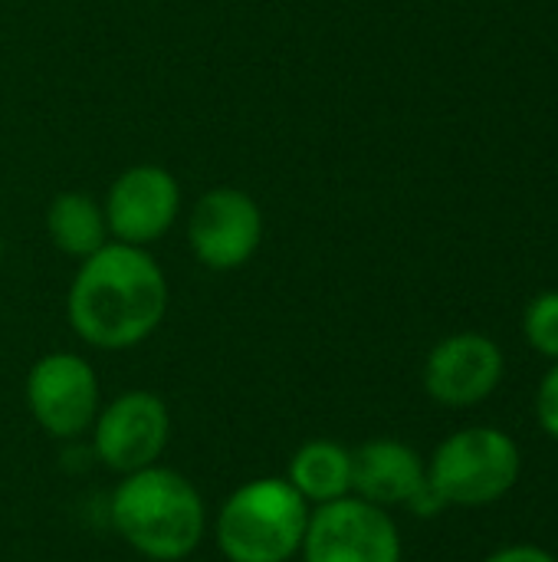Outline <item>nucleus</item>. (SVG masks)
I'll list each match as a JSON object with an SVG mask.
<instances>
[{
	"mask_svg": "<svg viewBox=\"0 0 558 562\" xmlns=\"http://www.w3.org/2000/svg\"><path fill=\"white\" fill-rule=\"evenodd\" d=\"M171 306L164 267L151 250L109 240L79 260L66 290V323L72 336L99 352H128L148 342Z\"/></svg>",
	"mask_w": 558,
	"mask_h": 562,
	"instance_id": "nucleus-1",
	"label": "nucleus"
},
{
	"mask_svg": "<svg viewBox=\"0 0 558 562\" xmlns=\"http://www.w3.org/2000/svg\"><path fill=\"white\" fill-rule=\"evenodd\" d=\"M109 527L141 560H191L207 533V501L191 477L168 464L118 477L109 494Z\"/></svg>",
	"mask_w": 558,
	"mask_h": 562,
	"instance_id": "nucleus-2",
	"label": "nucleus"
},
{
	"mask_svg": "<svg viewBox=\"0 0 558 562\" xmlns=\"http://www.w3.org/2000/svg\"><path fill=\"white\" fill-rule=\"evenodd\" d=\"M312 507L283 474L237 484L210 520L214 547L227 562H296Z\"/></svg>",
	"mask_w": 558,
	"mask_h": 562,
	"instance_id": "nucleus-3",
	"label": "nucleus"
},
{
	"mask_svg": "<svg viewBox=\"0 0 558 562\" xmlns=\"http://www.w3.org/2000/svg\"><path fill=\"white\" fill-rule=\"evenodd\" d=\"M523 477L516 438L497 425H467L451 431L428 458V487L437 501L464 510L500 504Z\"/></svg>",
	"mask_w": 558,
	"mask_h": 562,
	"instance_id": "nucleus-4",
	"label": "nucleus"
},
{
	"mask_svg": "<svg viewBox=\"0 0 558 562\" xmlns=\"http://www.w3.org/2000/svg\"><path fill=\"white\" fill-rule=\"evenodd\" d=\"M23 402L43 435L53 441H76L89 435L102 408V382L86 356L56 349L30 366Z\"/></svg>",
	"mask_w": 558,
	"mask_h": 562,
	"instance_id": "nucleus-5",
	"label": "nucleus"
},
{
	"mask_svg": "<svg viewBox=\"0 0 558 562\" xmlns=\"http://www.w3.org/2000/svg\"><path fill=\"white\" fill-rule=\"evenodd\" d=\"M171 408L158 392L128 389L102 402L89 438L95 461L115 477L161 464L171 445Z\"/></svg>",
	"mask_w": 558,
	"mask_h": 562,
	"instance_id": "nucleus-6",
	"label": "nucleus"
},
{
	"mask_svg": "<svg viewBox=\"0 0 558 562\" xmlns=\"http://www.w3.org/2000/svg\"><path fill=\"white\" fill-rule=\"evenodd\" d=\"M299 562H405L401 527L391 510L349 494L312 507Z\"/></svg>",
	"mask_w": 558,
	"mask_h": 562,
	"instance_id": "nucleus-7",
	"label": "nucleus"
},
{
	"mask_svg": "<svg viewBox=\"0 0 558 562\" xmlns=\"http://www.w3.org/2000/svg\"><path fill=\"white\" fill-rule=\"evenodd\" d=\"M266 237L260 201L234 184L204 191L187 214V247L204 270L234 273L247 267Z\"/></svg>",
	"mask_w": 558,
	"mask_h": 562,
	"instance_id": "nucleus-8",
	"label": "nucleus"
},
{
	"mask_svg": "<svg viewBox=\"0 0 558 562\" xmlns=\"http://www.w3.org/2000/svg\"><path fill=\"white\" fill-rule=\"evenodd\" d=\"M181 181L155 161H138L125 168L102 198L109 237L145 250H151L161 237L171 234L181 217Z\"/></svg>",
	"mask_w": 558,
	"mask_h": 562,
	"instance_id": "nucleus-9",
	"label": "nucleus"
},
{
	"mask_svg": "<svg viewBox=\"0 0 558 562\" xmlns=\"http://www.w3.org/2000/svg\"><path fill=\"white\" fill-rule=\"evenodd\" d=\"M506 372V356L497 339L464 329L444 336L424 359V392L444 408H474L487 402Z\"/></svg>",
	"mask_w": 558,
	"mask_h": 562,
	"instance_id": "nucleus-10",
	"label": "nucleus"
},
{
	"mask_svg": "<svg viewBox=\"0 0 558 562\" xmlns=\"http://www.w3.org/2000/svg\"><path fill=\"white\" fill-rule=\"evenodd\" d=\"M428 487V458L398 438H372L352 448V494L395 510L405 507Z\"/></svg>",
	"mask_w": 558,
	"mask_h": 562,
	"instance_id": "nucleus-11",
	"label": "nucleus"
},
{
	"mask_svg": "<svg viewBox=\"0 0 558 562\" xmlns=\"http://www.w3.org/2000/svg\"><path fill=\"white\" fill-rule=\"evenodd\" d=\"M283 477L309 507L342 501L352 494V448L332 438H309L289 454Z\"/></svg>",
	"mask_w": 558,
	"mask_h": 562,
	"instance_id": "nucleus-12",
	"label": "nucleus"
},
{
	"mask_svg": "<svg viewBox=\"0 0 558 562\" xmlns=\"http://www.w3.org/2000/svg\"><path fill=\"white\" fill-rule=\"evenodd\" d=\"M46 237L62 257L76 263L92 257L112 240L102 201L86 191H59L46 207Z\"/></svg>",
	"mask_w": 558,
	"mask_h": 562,
	"instance_id": "nucleus-13",
	"label": "nucleus"
},
{
	"mask_svg": "<svg viewBox=\"0 0 558 562\" xmlns=\"http://www.w3.org/2000/svg\"><path fill=\"white\" fill-rule=\"evenodd\" d=\"M523 336L536 356L558 362V290H546L529 300L523 313Z\"/></svg>",
	"mask_w": 558,
	"mask_h": 562,
	"instance_id": "nucleus-14",
	"label": "nucleus"
},
{
	"mask_svg": "<svg viewBox=\"0 0 558 562\" xmlns=\"http://www.w3.org/2000/svg\"><path fill=\"white\" fill-rule=\"evenodd\" d=\"M536 422L553 441H558V362L549 366L536 389Z\"/></svg>",
	"mask_w": 558,
	"mask_h": 562,
	"instance_id": "nucleus-15",
	"label": "nucleus"
},
{
	"mask_svg": "<svg viewBox=\"0 0 558 562\" xmlns=\"http://www.w3.org/2000/svg\"><path fill=\"white\" fill-rule=\"evenodd\" d=\"M483 562H558V557L536 543H510L483 557Z\"/></svg>",
	"mask_w": 558,
	"mask_h": 562,
	"instance_id": "nucleus-16",
	"label": "nucleus"
},
{
	"mask_svg": "<svg viewBox=\"0 0 558 562\" xmlns=\"http://www.w3.org/2000/svg\"><path fill=\"white\" fill-rule=\"evenodd\" d=\"M0 267H3V231H0Z\"/></svg>",
	"mask_w": 558,
	"mask_h": 562,
	"instance_id": "nucleus-17",
	"label": "nucleus"
},
{
	"mask_svg": "<svg viewBox=\"0 0 558 562\" xmlns=\"http://www.w3.org/2000/svg\"><path fill=\"white\" fill-rule=\"evenodd\" d=\"M141 562H161V560H141Z\"/></svg>",
	"mask_w": 558,
	"mask_h": 562,
	"instance_id": "nucleus-18",
	"label": "nucleus"
}]
</instances>
